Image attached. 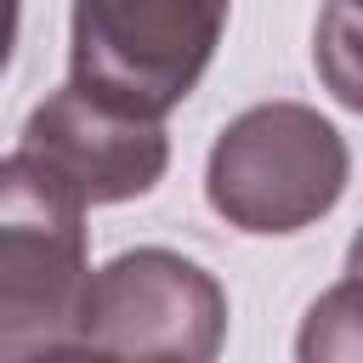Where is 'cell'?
Listing matches in <instances>:
<instances>
[{"mask_svg": "<svg viewBox=\"0 0 363 363\" xmlns=\"http://www.w3.org/2000/svg\"><path fill=\"white\" fill-rule=\"evenodd\" d=\"M352 176L346 136L306 102H255L221 125L204 199L238 233H301L323 221Z\"/></svg>", "mask_w": 363, "mask_h": 363, "instance_id": "obj_1", "label": "cell"}, {"mask_svg": "<svg viewBox=\"0 0 363 363\" xmlns=\"http://www.w3.org/2000/svg\"><path fill=\"white\" fill-rule=\"evenodd\" d=\"M85 267V204L23 153L0 159V363L74 346Z\"/></svg>", "mask_w": 363, "mask_h": 363, "instance_id": "obj_2", "label": "cell"}, {"mask_svg": "<svg viewBox=\"0 0 363 363\" xmlns=\"http://www.w3.org/2000/svg\"><path fill=\"white\" fill-rule=\"evenodd\" d=\"M221 28V6L79 0L68 11V85L113 113L164 125V113L204 79Z\"/></svg>", "mask_w": 363, "mask_h": 363, "instance_id": "obj_3", "label": "cell"}, {"mask_svg": "<svg viewBox=\"0 0 363 363\" xmlns=\"http://www.w3.org/2000/svg\"><path fill=\"white\" fill-rule=\"evenodd\" d=\"M227 335L221 284L159 244L125 250L91 272L74 346L108 363H216Z\"/></svg>", "mask_w": 363, "mask_h": 363, "instance_id": "obj_4", "label": "cell"}, {"mask_svg": "<svg viewBox=\"0 0 363 363\" xmlns=\"http://www.w3.org/2000/svg\"><path fill=\"white\" fill-rule=\"evenodd\" d=\"M11 153H23L34 170H45L62 193H74L91 210V204H125L153 193L170 164V136L164 125L113 113L85 91L62 85L45 102H34Z\"/></svg>", "mask_w": 363, "mask_h": 363, "instance_id": "obj_5", "label": "cell"}, {"mask_svg": "<svg viewBox=\"0 0 363 363\" xmlns=\"http://www.w3.org/2000/svg\"><path fill=\"white\" fill-rule=\"evenodd\" d=\"M295 363H363V278H340L306 306Z\"/></svg>", "mask_w": 363, "mask_h": 363, "instance_id": "obj_6", "label": "cell"}, {"mask_svg": "<svg viewBox=\"0 0 363 363\" xmlns=\"http://www.w3.org/2000/svg\"><path fill=\"white\" fill-rule=\"evenodd\" d=\"M312 68L323 79V91L363 113V6L352 0H335L318 11V28H312Z\"/></svg>", "mask_w": 363, "mask_h": 363, "instance_id": "obj_7", "label": "cell"}, {"mask_svg": "<svg viewBox=\"0 0 363 363\" xmlns=\"http://www.w3.org/2000/svg\"><path fill=\"white\" fill-rule=\"evenodd\" d=\"M28 363H108V357L85 352V346H57V352H40V357H28Z\"/></svg>", "mask_w": 363, "mask_h": 363, "instance_id": "obj_8", "label": "cell"}, {"mask_svg": "<svg viewBox=\"0 0 363 363\" xmlns=\"http://www.w3.org/2000/svg\"><path fill=\"white\" fill-rule=\"evenodd\" d=\"M346 278H363V227H357V238L346 250Z\"/></svg>", "mask_w": 363, "mask_h": 363, "instance_id": "obj_9", "label": "cell"}]
</instances>
